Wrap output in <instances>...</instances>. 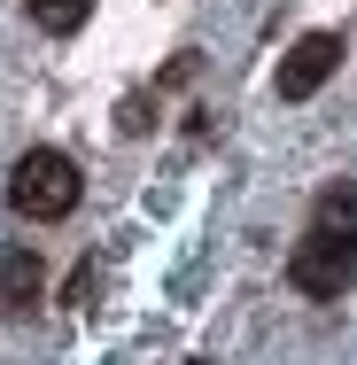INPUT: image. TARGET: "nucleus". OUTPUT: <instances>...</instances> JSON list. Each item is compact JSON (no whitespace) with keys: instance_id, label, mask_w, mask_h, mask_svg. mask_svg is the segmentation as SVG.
Segmentation results:
<instances>
[{"instance_id":"f257e3e1","label":"nucleus","mask_w":357,"mask_h":365,"mask_svg":"<svg viewBox=\"0 0 357 365\" xmlns=\"http://www.w3.org/2000/svg\"><path fill=\"white\" fill-rule=\"evenodd\" d=\"M78 163L63 155V148H24L16 155V171H8V210L16 218H31V225H55V218H71L78 210Z\"/></svg>"},{"instance_id":"f03ea898","label":"nucleus","mask_w":357,"mask_h":365,"mask_svg":"<svg viewBox=\"0 0 357 365\" xmlns=\"http://www.w3.org/2000/svg\"><path fill=\"white\" fill-rule=\"evenodd\" d=\"M357 280V241H334V233H303L295 249H287V288L295 295H319V303H334V295H350Z\"/></svg>"},{"instance_id":"7ed1b4c3","label":"nucleus","mask_w":357,"mask_h":365,"mask_svg":"<svg viewBox=\"0 0 357 365\" xmlns=\"http://www.w3.org/2000/svg\"><path fill=\"white\" fill-rule=\"evenodd\" d=\"M334 71H342V31H303L280 63V101H311Z\"/></svg>"},{"instance_id":"20e7f679","label":"nucleus","mask_w":357,"mask_h":365,"mask_svg":"<svg viewBox=\"0 0 357 365\" xmlns=\"http://www.w3.org/2000/svg\"><path fill=\"white\" fill-rule=\"evenodd\" d=\"M39 288H47V264H39V249H0V303L8 311H24V303H39Z\"/></svg>"},{"instance_id":"39448f33","label":"nucleus","mask_w":357,"mask_h":365,"mask_svg":"<svg viewBox=\"0 0 357 365\" xmlns=\"http://www.w3.org/2000/svg\"><path fill=\"white\" fill-rule=\"evenodd\" d=\"M311 225L334 233V241H357V179H334V187L311 202Z\"/></svg>"},{"instance_id":"423d86ee","label":"nucleus","mask_w":357,"mask_h":365,"mask_svg":"<svg viewBox=\"0 0 357 365\" xmlns=\"http://www.w3.org/2000/svg\"><path fill=\"white\" fill-rule=\"evenodd\" d=\"M86 16H93V0H31V24H39L47 39H71Z\"/></svg>"}]
</instances>
